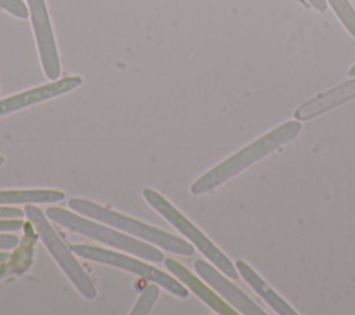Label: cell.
Returning <instances> with one entry per match:
<instances>
[{
    "instance_id": "obj_11",
    "label": "cell",
    "mask_w": 355,
    "mask_h": 315,
    "mask_svg": "<svg viewBox=\"0 0 355 315\" xmlns=\"http://www.w3.org/2000/svg\"><path fill=\"white\" fill-rule=\"evenodd\" d=\"M355 97V79L345 82L336 89H331L323 94L316 96L315 99L306 101L300 108L295 110L294 117L298 121H305L313 118L330 108H334L351 99Z\"/></svg>"
},
{
    "instance_id": "obj_2",
    "label": "cell",
    "mask_w": 355,
    "mask_h": 315,
    "mask_svg": "<svg viewBox=\"0 0 355 315\" xmlns=\"http://www.w3.org/2000/svg\"><path fill=\"white\" fill-rule=\"evenodd\" d=\"M68 207L72 211H75L83 216H89L94 221L110 225L115 229H119V230L128 233V235H133L139 239H143L144 241H150L166 251L173 253V254L184 255V257H190L194 254V247L190 243L184 241L183 239H180L172 233L164 232L158 228H154L151 225L143 223V222L133 219L128 215H123V214H119L110 208H105L93 201L83 200V198H71L68 201Z\"/></svg>"
},
{
    "instance_id": "obj_1",
    "label": "cell",
    "mask_w": 355,
    "mask_h": 315,
    "mask_svg": "<svg viewBox=\"0 0 355 315\" xmlns=\"http://www.w3.org/2000/svg\"><path fill=\"white\" fill-rule=\"evenodd\" d=\"M302 129V124L298 119L284 122L277 128L272 129L266 135L261 136L255 142L250 143L244 148L239 150L229 158L223 160L220 164L201 175L196 182L190 186V193L194 196H200L208 193L229 180L230 178L239 175L241 171L255 164L261 158L266 157L269 153L283 146L284 143L294 139Z\"/></svg>"
},
{
    "instance_id": "obj_16",
    "label": "cell",
    "mask_w": 355,
    "mask_h": 315,
    "mask_svg": "<svg viewBox=\"0 0 355 315\" xmlns=\"http://www.w3.org/2000/svg\"><path fill=\"white\" fill-rule=\"evenodd\" d=\"M0 7L17 18L28 17V7L22 0H0Z\"/></svg>"
},
{
    "instance_id": "obj_13",
    "label": "cell",
    "mask_w": 355,
    "mask_h": 315,
    "mask_svg": "<svg viewBox=\"0 0 355 315\" xmlns=\"http://www.w3.org/2000/svg\"><path fill=\"white\" fill-rule=\"evenodd\" d=\"M64 197L65 193L60 190H0V204L57 203Z\"/></svg>"
},
{
    "instance_id": "obj_23",
    "label": "cell",
    "mask_w": 355,
    "mask_h": 315,
    "mask_svg": "<svg viewBox=\"0 0 355 315\" xmlns=\"http://www.w3.org/2000/svg\"><path fill=\"white\" fill-rule=\"evenodd\" d=\"M4 164V157L3 155H0V167Z\"/></svg>"
},
{
    "instance_id": "obj_12",
    "label": "cell",
    "mask_w": 355,
    "mask_h": 315,
    "mask_svg": "<svg viewBox=\"0 0 355 315\" xmlns=\"http://www.w3.org/2000/svg\"><path fill=\"white\" fill-rule=\"evenodd\" d=\"M237 272L241 275V278L262 297V300L279 315H295L297 312L290 307L288 303H286L248 264L244 261L236 262Z\"/></svg>"
},
{
    "instance_id": "obj_8",
    "label": "cell",
    "mask_w": 355,
    "mask_h": 315,
    "mask_svg": "<svg viewBox=\"0 0 355 315\" xmlns=\"http://www.w3.org/2000/svg\"><path fill=\"white\" fill-rule=\"evenodd\" d=\"M80 76H67L61 79H55L54 82H50L47 85L29 89L26 92L6 97L0 100V117L15 112L18 110L26 108L29 105H35L37 103L58 97L64 93H68L78 86L82 85Z\"/></svg>"
},
{
    "instance_id": "obj_17",
    "label": "cell",
    "mask_w": 355,
    "mask_h": 315,
    "mask_svg": "<svg viewBox=\"0 0 355 315\" xmlns=\"http://www.w3.org/2000/svg\"><path fill=\"white\" fill-rule=\"evenodd\" d=\"M24 226L21 218H7L0 219V232H10V230H19Z\"/></svg>"
},
{
    "instance_id": "obj_5",
    "label": "cell",
    "mask_w": 355,
    "mask_h": 315,
    "mask_svg": "<svg viewBox=\"0 0 355 315\" xmlns=\"http://www.w3.org/2000/svg\"><path fill=\"white\" fill-rule=\"evenodd\" d=\"M25 215L35 226L36 233L42 239L46 248L50 251L53 258L57 261L60 268L68 276V279L73 283L78 291L87 300H93L97 296V289L79 262L75 259L72 250L68 248L61 237L55 233V230L50 226L47 218L43 212L33 204L25 205Z\"/></svg>"
},
{
    "instance_id": "obj_7",
    "label": "cell",
    "mask_w": 355,
    "mask_h": 315,
    "mask_svg": "<svg viewBox=\"0 0 355 315\" xmlns=\"http://www.w3.org/2000/svg\"><path fill=\"white\" fill-rule=\"evenodd\" d=\"M26 1H28V10L32 19V26H33L43 71L49 79L55 80L60 76L61 67H60V58H58L57 46H55L49 12L46 8V3L44 0H26Z\"/></svg>"
},
{
    "instance_id": "obj_21",
    "label": "cell",
    "mask_w": 355,
    "mask_h": 315,
    "mask_svg": "<svg viewBox=\"0 0 355 315\" xmlns=\"http://www.w3.org/2000/svg\"><path fill=\"white\" fill-rule=\"evenodd\" d=\"M8 258V254L7 253H4V251H1L0 250V262H3V261H6Z\"/></svg>"
},
{
    "instance_id": "obj_4",
    "label": "cell",
    "mask_w": 355,
    "mask_h": 315,
    "mask_svg": "<svg viewBox=\"0 0 355 315\" xmlns=\"http://www.w3.org/2000/svg\"><path fill=\"white\" fill-rule=\"evenodd\" d=\"M144 200L153 207L162 218H165L176 230L186 236L218 269L232 279H237V268L234 264L193 223L190 222L172 203H169L164 196L153 189H143L141 191Z\"/></svg>"
},
{
    "instance_id": "obj_18",
    "label": "cell",
    "mask_w": 355,
    "mask_h": 315,
    "mask_svg": "<svg viewBox=\"0 0 355 315\" xmlns=\"http://www.w3.org/2000/svg\"><path fill=\"white\" fill-rule=\"evenodd\" d=\"M19 239L15 235L0 233V250H12L18 246Z\"/></svg>"
},
{
    "instance_id": "obj_10",
    "label": "cell",
    "mask_w": 355,
    "mask_h": 315,
    "mask_svg": "<svg viewBox=\"0 0 355 315\" xmlns=\"http://www.w3.org/2000/svg\"><path fill=\"white\" fill-rule=\"evenodd\" d=\"M166 269L178 278L179 282H182L187 289H190L200 300H202L211 309H214L218 314L223 315H233L236 311L230 308V305L223 301L220 297H218L208 286H205L196 275H193L186 266H183L180 262L172 259V258H165L164 259Z\"/></svg>"
},
{
    "instance_id": "obj_22",
    "label": "cell",
    "mask_w": 355,
    "mask_h": 315,
    "mask_svg": "<svg viewBox=\"0 0 355 315\" xmlns=\"http://www.w3.org/2000/svg\"><path fill=\"white\" fill-rule=\"evenodd\" d=\"M348 75L352 76V78H355V64L348 69Z\"/></svg>"
},
{
    "instance_id": "obj_15",
    "label": "cell",
    "mask_w": 355,
    "mask_h": 315,
    "mask_svg": "<svg viewBox=\"0 0 355 315\" xmlns=\"http://www.w3.org/2000/svg\"><path fill=\"white\" fill-rule=\"evenodd\" d=\"M158 294H159L158 284L157 283L155 284H148L143 290L140 298L136 301L130 314L132 315H147V314H150L155 301H157V298H158Z\"/></svg>"
},
{
    "instance_id": "obj_6",
    "label": "cell",
    "mask_w": 355,
    "mask_h": 315,
    "mask_svg": "<svg viewBox=\"0 0 355 315\" xmlns=\"http://www.w3.org/2000/svg\"><path fill=\"white\" fill-rule=\"evenodd\" d=\"M71 250L73 254H76L82 258L107 264L110 266H115V268L132 272L135 275H139L140 278L157 283L158 286H161L162 289L168 290L169 293H172L178 297L186 298L189 296V290L186 286H183L182 282H179L173 276L159 271L158 268H154L146 262L136 259V258H132V257H128L125 254L115 253L111 250H105V248H100V247H94V246H85V244L72 246Z\"/></svg>"
},
{
    "instance_id": "obj_14",
    "label": "cell",
    "mask_w": 355,
    "mask_h": 315,
    "mask_svg": "<svg viewBox=\"0 0 355 315\" xmlns=\"http://www.w3.org/2000/svg\"><path fill=\"white\" fill-rule=\"evenodd\" d=\"M341 24L355 37V10L348 0H327Z\"/></svg>"
},
{
    "instance_id": "obj_19",
    "label": "cell",
    "mask_w": 355,
    "mask_h": 315,
    "mask_svg": "<svg viewBox=\"0 0 355 315\" xmlns=\"http://www.w3.org/2000/svg\"><path fill=\"white\" fill-rule=\"evenodd\" d=\"M24 212L14 207H0V218H22Z\"/></svg>"
},
{
    "instance_id": "obj_9",
    "label": "cell",
    "mask_w": 355,
    "mask_h": 315,
    "mask_svg": "<svg viewBox=\"0 0 355 315\" xmlns=\"http://www.w3.org/2000/svg\"><path fill=\"white\" fill-rule=\"evenodd\" d=\"M196 272L229 304H232L240 314L245 315H265V311L259 308L250 297H247L240 289L233 286L225 276H222L211 264L197 259L194 262Z\"/></svg>"
},
{
    "instance_id": "obj_20",
    "label": "cell",
    "mask_w": 355,
    "mask_h": 315,
    "mask_svg": "<svg viewBox=\"0 0 355 315\" xmlns=\"http://www.w3.org/2000/svg\"><path fill=\"white\" fill-rule=\"evenodd\" d=\"M315 10H318V11H320V12H323V11H326V8H327V4H326V0H306Z\"/></svg>"
},
{
    "instance_id": "obj_3",
    "label": "cell",
    "mask_w": 355,
    "mask_h": 315,
    "mask_svg": "<svg viewBox=\"0 0 355 315\" xmlns=\"http://www.w3.org/2000/svg\"><path fill=\"white\" fill-rule=\"evenodd\" d=\"M46 215L53 222H55L64 228H68L69 230H72L75 233L92 237V239L105 243L114 248H119L122 251L139 255L143 259H147L151 262H162L165 259L164 254L158 248H155L144 241H140L137 239H133L125 233H121L118 230L107 228L101 223H97L94 221L85 219L83 216L75 214V211L71 212V211L60 208V207H50V208H47Z\"/></svg>"
}]
</instances>
